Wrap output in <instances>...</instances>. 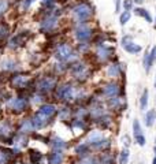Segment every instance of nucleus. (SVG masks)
<instances>
[{
  "label": "nucleus",
  "mask_w": 156,
  "mask_h": 164,
  "mask_svg": "<svg viewBox=\"0 0 156 164\" xmlns=\"http://www.w3.org/2000/svg\"><path fill=\"white\" fill-rule=\"evenodd\" d=\"M73 14H74L75 19L78 20V22L81 23H85L88 19H91L92 16V7L88 4V3H81V4L75 6L74 8H73Z\"/></svg>",
  "instance_id": "1"
},
{
  "label": "nucleus",
  "mask_w": 156,
  "mask_h": 164,
  "mask_svg": "<svg viewBox=\"0 0 156 164\" xmlns=\"http://www.w3.org/2000/svg\"><path fill=\"white\" fill-rule=\"evenodd\" d=\"M75 37H77L79 41H88V40L92 37V30H91V27L86 26L85 23L79 25L77 29H75Z\"/></svg>",
  "instance_id": "2"
},
{
  "label": "nucleus",
  "mask_w": 156,
  "mask_h": 164,
  "mask_svg": "<svg viewBox=\"0 0 156 164\" xmlns=\"http://www.w3.org/2000/svg\"><path fill=\"white\" fill-rule=\"evenodd\" d=\"M73 56V49L70 45H67V44H62V45H59L58 51H56V57L60 60H69L70 57Z\"/></svg>",
  "instance_id": "3"
},
{
  "label": "nucleus",
  "mask_w": 156,
  "mask_h": 164,
  "mask_svg": "<svg viewBox=\"0 0 156 164\" xmlns=\"http://www.w3.org/2000/svg\"><path fill=\"white\" fill-rule=\"evenodd\" d=\"M119 85L114 84V82H110V84H107L106 86L103 88V93L106 97L108 98H112V97H116L118 94H119Z\"/></svg>",
  "instance_id": "4"
},
{
  "label": "nucleus",
  "mask_w": 156,
  "mask_h": 164,
  "mask_svg": "<svg viewBox=\"0 0 156 164\" xmlns=\"http://www.w3.org/2000/svg\"><path fill=\"white\" fill-rule=\"evenodd\" d=\"M111 55H112V48L104 45V44H103V45H99V48H97V57L100 60H103V62L108 60L111 57Z\"/></svg>",
  "instance_id": "5"
},
{
  "label": "nucleus",
  "mask_w": 156,
  "mask_h": 164,
  "mask_svg": "<svg viewBox=\"0 0 156 164\" xmlns=\"http://www.w3.org/2000/svg\"><path fill=\"white\" fill-rule=\"evenodd\" d=\"M55 84H56V81L54 80V78H44L43 81H40L39 84V89L41 92H50L54 89Z\"/></svg>",
  "instance_id": "6"
},
{
  "label": "nucleus",
  "mask_w": 156,
  "mask_h": 164,
  "mask_svg": "<svg viewBox=\"0 0 156 164\" xmlns=\"http://www.w3.org/2000/svg\"><path fill=\"white\" fill-rule=\"evenodd\" d=\"M26 105H27V102H26L25 98H14V100L8 104V107H11L14 111H17V112H21L26 108Z\"/></svg>",
  "instance_id": "7"
},
{
  "label": "nucleus",
  "mask_w": 156,
  "mask_h": 164,
  "mask_svg": "<svg viewBox=\"0 0 156 164\" xmlns=\"http://www.w3.org/2000/svg\"><path fill=\"white\" fill-rule=\"evenodd\" d=\"M156 122V109H149L147 114L144 115V123L147 127H152Z\"/></svg>",
  "instance_id": "8"
},
{
  "label": "nucleus",
  "mask_w": 156,
  "mask_h": 164,
  "mask_svg": "<svg viewBox=\"0 0 156 164\" xmlns=\"http://www.w3.org/2000/svg\"><path fill=\"white\" fill-rule=\"evenodd\" d=\"M39 112H40L41 115L47 116V118L50 119L52 115H55V112H56V108H55L54 105H51V104H45V105H43V107L40 108Z\"/></svg>",
  "instance_id": "9"
},
{
  "label": "nucleus",
  "mask_w": 156,
  "mask_h": 164,
  "mask_svg": "<svg viewBox=\"0 0 156 164\" xmlns=\"http://www.w3.org/2000/svg\"><path fill=\"white\" fill-rule=\"evenodd\" d=\"M107 75H108L110 78H116L121 75V66L119 64H111L107 68Z\"/></svg>",
  "instance_id": "10"
},
{
  "label": "nucleus",
  "mask_w": 156,
  "mask_h": 164,
  "mask_svg": "<svg viewBox=\"0 0 156 164\" xmlns=\"http://www.w3.org/2000/svg\"><path fill=\"white\" fill-rule=\"evenodd\" d=\"M48 160H50V164H60L63 162V153L60 150H56V152L51 153Z\"/></svg>",
  "instance_id": "11"
},
{
  "label": "nucleus",
  "mask_w": 156,
  "mask_h": 164,
  "mask_svg": "<svg viewBox=\"0 0 156 164\" xmlns=\"http://www.w3.org/2000/svg\"><path fill=\"white\" fill-rule=\"evenodd\" d=\"M92 148H95L97 150H107V149L111 148V142H110V139L104 138V139H102V141L96 142L95 145H92Z\"/></svg>",
  "instance_id": "12"
},
{
  "label": "nucleus",
  "mask_w": 156,
  "mask_h": 164,
  "mask_svg": "<svg viewBox=\"0 0 156 164\" xmlns=\"http://www.w3.org/2000/svg\"><path fill=\"white\" fill-rule=\"evenodd\" d=\"M102 139H104V135L102 131H92L91 134H89V144H91V145H95L96 142L102 141Z\"/></svg>",
  "instance_id": "13"
},
{
  "label": "nucleus",
  "mask_w": 156,
  "mask_h": 164,
  "mask_svg": "<svg viewBox=\"0 0 156 164\" xmlns=\"http://www.w3.org/2000/svg\"><path fill=\"white\" fill-rule=\"evenodd\" d=\"M55 26H56V18H54V16L45 19L43 23H41V27H43L44 30H51V29H54Z\"/></svg>",
  "instance_id": "14"
},
{
  "label": "nucleus",
  "mask_w": 156,
  "mask_h": 164,
  "mask_svg": "<svg viewBox=\"0 0 156 164\" xmlns=\"http://www.w3.org/2000/svg\"><path fill=\"white\" fill-rule=\"evenodd\" d=\"M134 14L138 16H143V18L147 20L148 23H151L152 22V16H151V14L147 11V10H144V8H136L134 10Z\"/></svg>",
  "instance_id": "15"
},
{
  "label": "nucleus",
  "mask_w": 156,
  "mask_h": 164,
  "mask_svg": "<svg viewBox=\"0 0 156 164\" xmlns=\"http://www.w3.org/2000/svg\"><path fill=\"white\" fill-rule=\"evenodd\" d=\"M143 63H144L145 71H147V73H149V71H151V67H152V63H154V59H152V56H151V52H147V53H145Z\"/></svg>",
  "instance_id": "16"
},
{
  "label": "nucleus",
  "mask_w": 156,
  "mask_h": 164,
  "mask_svg": "<svg viewBox=\"0 0 156 164\" xmlns=\"http://www.w3.org/2000/svg\"><path fill=\"white\" fill-rule=\"evenodd\" d=\"M148 97H149V92L145 89L141 94V98H140V107H141V111H145L148 107Z\"/></svg>",
  "instance_id": "17"
},
{
  "label": "nucleus",
  "mask_w": 156,
  "mask_h": 164,
  "mask_svg": "<svg viewBox=\"0 0 156 164\" xmlns=\"http://www.w3.org/2000/svg\"><path fill=\"white\" fill-rule=\"evenodd\" d=\"M141 49H143V48L138 45V44L134 43V41L131 44H129L127 47H125V51L129 53H138V52H141Z\"/></svg>",
  "instance_id": "18"
},
{
  "label": "nucleus",
  "mask_w": 156,
  "mask_h": 164,
  "mask_svg": "<svg viewBox=\"0 0 156 164\" xmlns=\"http://www.w3.org/2000/svg\"><path fill=\"white\" fill-rule=\"evenodd\" d=\"M129 157H130V152H129V149L127 148H125L122 152H121V155H119V164H127V162H129Z\"/></svg>",
  "instance_id": "19"
},
{
  "label": "nucleus",
  "mask_w": 156,
  "mask_h": 164,
  "mask_svg": "<svg viewBox=\"0 0 156 164\" xmlns=\"http://www.w3.org/2000/svg\"><path fill=\"white\" fill-rule=\"evenodd\" d=\"M12 84L15 85V86H18V88H22V86H25V85L27 84V78L18 75V77H15V78L12 80Z\"/></svg>",
  "instance_id": "20"
},
{
  "label": "nucleus",
  "mask_w": 156,
  "mask_h": 164,
  "mask_svg": "<svg viewBox=\"0 0 156 164\" xmlns=\"http://www.w3.org/2000/svg\"><path fill=\"white\" fill-rule=\"evenodd\" d=\"M108 104L111 105V108H114V109H118V108H121V105H122V98H119L116 96V97H112V98H108Z\"/></svg>",
  "instance_id": "21"
},
{
  "label": "nucleus",
  "mask_w": 156,
  "mask_h": 164,
  "mask_svg": "<svg viewBox=\"0 0 156 164\" xmlns=\"http://www.w3.org/2000/svg\"><path fill=\"white\" fill-rule=\"evenodd\" d=\"M88 152H89L88 144H79L77 148H75V153H78V155H86Z\"/></svg>",
  "instance_id": "22"
},
{
  "label": "nucleus",
  "mask_w": 156,
  "mask_h": 164,
  "mask_svg": "<svg viewBox=\"0 0 156 164\" xmlns=\"http://www.w3.org/2000/svg\"><path fill=\"white\" fill-rule=\"evenodd\" d=\"M130 16H131V14L129 11H125L121 14V16H119V23H121V26H125L127 22H129V19H130Z\"/></svg>",
  "instance_id": "23"
},
{
  "label": "nucleus",
  "mask_w": 156,
  "mask_h": 164,
  "mask_svg": "<svg viewBox=\"0 0 156 164\" xmlns=\"http://www.w3.org/2000/svg\"><path fill=\"white\" fill-rule=\"evenodd\" d=\"M33 122L32 121H25L22 123V127H21V131L22 133H27V131H32L33 130Z\"/></svg>",
  "instance_id": "24"
},
{
  "label": "nucleus",
  "mask_w": 156,
  "mask_h": 164,
  "mask_svg": "<svg viewBox=\"0 0 156 164\" xmlns=\"http://www.w3.org/2000/svg\"><path fill=\"white\" fill-rule=\"evenodd\" d=\"M133 133H134V137L143 134V130H141V125H140V122H138L137 119H134V121H133Z\"/></svg>",
  "instance_id": "25"
},
{
  "label": "nucleus",
  "mask_w": 156,
  "mask_h": 164,
  "mask_svg": "<svg viewBox=\"0 0 156 164\" xmlns=\"http://www.w3.org/2000/svg\"><path fill=\"white\" fill-rule=\"evenodd\" d=\"M54 148H56V149H63V148H66V142L63 141V139H60V138H54Z\"/></svg>",
  "instance_id": "26"
},
{
  "label": "nucleus",
  "mask_w": 156,
  "mask_h": 164,
  "mask_svg": "<svg viewBox=\"0 0 156 164\" xmlns=\"http://www.w3.org/2000/svg\"><path fill=\"white\" fill-rule=\"evenodd\" d=\"M133 43V37L131 36H125L123 39H122V47L125 48V47H127L129 44H131Z\"/></svg>",
  "instance_id": "27"
},
{
  "label": "nucleus",
  "mask_w": 156,
  "mask_h": 164,
  "mask_svg": "<svg viewBox=\"0 0 156 164\" xmlns=\"http://www.w3.org/2000/svg\"><path fill=\"white\" fill-rule=\"evenodd\" d=\"M134 139H136V142H137L140 146H144V145H145V137H144L143 134L136 135V137H134Z\"/></svg>",
  "instance_id": "28"
},
{
  "label": "nucleus",
  "mask_w": 156,
  "mask_h": 164,
  "mask_svg": "<svg viewBox=\"0 0 156 164\" xmlns=\"http://www.w3.org/2000/svg\"><path fill=\"white\" fill-rule=\"evenodd\" d=\"M133 7V0H123V8L125 11H130Z\"/></svg>",
  "instance_id": "29"
},
{
  "label": "nucleus",
  "mask_w": 156,
  "mask_h": 164,
  "mask_svg": "<svg viewBox=\"0 0 156 164\" xmlns=\"http://www.w3.org/2000/svg\"><path fill=\"white\" fill-rule=\"evenodd\" d=\"M7 7H8V3H7V0H0V14L4 12L7 10Z\"/></svg>",
  "instance_id": "30"
},
{
  "label": "nucleus",
  "mask_w": 156,
  "mask_h": 164,
  "mask_svg": "<svg viewBox=\"0 0 156 164\" xmlns=\"http://www.w3.org/2000/svg\"><path fill=\"white\" fill-rule=\"evenodd\" d=\"M122 144L125 145V148H127V149H129V146H130V138H129V135H125V137H122Z\"/></svg>",
  "instance_id": "31"
},
{
  "label": "nucleus",
  "mask_w": 156,
  "mask_h": 164,
  "mask_svg": "<svg viewBox=\"0 0 156 164\" xmlns=\"http://www.w3.org/2000/svg\"><path fill=\"white\" fill-rule=\"evenodd\" d=\"M121 11V0H115V12Z\"/></svg>",
  "instance_id": "32"
},
{
  "label": "nucleus",
  "mask_w": 156,
  "mask_h": 164,
  "mask_svg": "<svg viewBox=\"0 0 156 164\" xmlns=\"http://www.w3.org/2000/svg\"><path fill=\"white\" fill-rule=\"evenodd\" d=\"M133 2H136V3H138V4H143V3H144V0H133Z\"/></svg>",
  "instance_id": "33"
},
{
  "label": "nucleus",
  "mask_w": 156,
  "mask_h": 164,
  "mask_svg": "<svg viewBox=\"0 0 156 164\" xmlns=\"http://www.w3.org/2000/svg\"><path fill=\"white\" fill-rule=\"evenodd\" d=\"M154 164H156V156H155V159H154Z\"/></svg>",
  "instance_id": "34"
},
{
  "label": "nucleus",
  "mask_w": 156,
  "mask_h": 164,
  "mask_svg": "<svg viewBox=\"0 0 156 164\" xmlns=\"http://www.w3.org/2000/svg\"><path fill=\"white\" fill-rule=\"evenodd\" d=\"M155 156H156V145H155Z\"/></svg>",
  "instance_id": "35"
},
{
  "label": "nucleus",
  "mask_w": 156,
  "mask_h": 164,
  "mask_svg": "<svg viewBox=\"0 0 156 164\" xmlns=\"http://www.w3.org/2000/svg\"><path fill=\"white\" fill-rule=\"evenodd\" d=\"M155 88H156V80H155Z\"/></svg>",
  "instance_id": "36"
},
{
  "label": "nucleus",
  "mask_w": 156,
  "mask_h": 164,
  "mask_svg": "<svg viewBox=\"0 0 156 164\" xmlns=\"http://www.w3.org/2000/svg\"><path fill=\"white\" fill-rule=\"evenodd\" d=\"M155 27H156V23H155Z\"/></svg>",
  "instance_id": "37"
}]
</instances>
